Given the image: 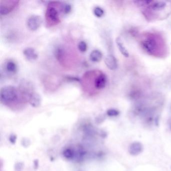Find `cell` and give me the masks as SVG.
<instances>
[{
  "instance_id": "12",
  "label": "cell",
  "mask_w": 171,
  "mask_h": 171,
  "mask_svg": "<svg viewBox=\"0 0 171 171\" xmlns=\"http://www.w3.org/2000/svg\"><path fill=\"white\" fill-rule=\"evenodd\" d=\"M5 68L6 72L9 74H14L17 72V65L15 61L12 60H9L6 62Z\"/></svg>"
},
{
  "instance_id": "17",
  "label": "cell",
  "mask_w": 171,
  "mask_h": 171,
  "mask_svg": "<svg viewBox=\"0 0 171 171\" xmlns=\"http://www.w3.org/2000/svg\"><path fill=\"white\" fill-rule=\"evenodd\" d=\"M78 48L80 52H86L87 50V44L86 43V42H84L83 41H81L80 42H79V43H78Z\"/></svg>"
},
{
  "instance_id": "18",
  "label": "cell",
  "mask_w": 171,
  "mask_h": 171,
  "mask_svg": "<svg viewBox=\"0 0 171 171\" xmlns=\"http://www.w3.org/2000/svg\"><path fill=\"white\" fill-rule=\"evenodd\" d=\"M107 114L110 116H115L119 115V111L115 109H110L107 111Z\"/></svg>"
},
{
  "instance_id": "16",
  "label": "cell",
  "mask_w": 171,
  "mask_h": 171,
  "mask_svg": "<svg viewBox=\"0 0 171 171\" xmlns=\"http://www.w3.org/2000/svg\"><path fill=\"white\" fill-rule=\"evenodd\" d=\"M72 9L71 6L68 4H65L62 6L61 7V11L64 14H68L71 12Z\"/></svg>"
},
{
  "instance_id": "10",
  "label": "cell",
  "mask_w": 171,
  "mask_h": 171,
  "mask_svg": "<svg viewBox=\"0 0 171 171\" xmlns=\"http://www.w3.org/2000/svg\"><path fill=\"white\" fill-rule=\"evenodd\" d=\"M143 145L139 142H134L131 144L129 148V154L133 156L140 154L143 152Z\"/></svg>"
},
{
  "instance_id": "2",
  "label": "cell",
  "mask_w": 171,
  "mask_h": 171,
  "mask_svg": "<svg viewBox=\"0 0 171 171\" xmlns=\"http://www.w3.org/2000/svg\"><path fill=\"white\" fill-rule=\"evenodd\" d=\"M18 91L13 86H6L2 87L0 91V97L2 102L9 103L17 101L18 98Z\"/></svg>"
},
{
  "instance_id": "6",
  "label": "cell",
  "mask_w": 171,
  "mask_h": 171,
  "mask_svg": "<svg viewBox=\"0 0 171 171\" xmlns=\"http://www.w3.org/2000/svg\"><path fill=\"white\" fill-rule=\"evenodd\" d=\"M167 5V2L164 1H151L149 5V9L154 12H161L164 10Z\"/></svg>"
},
{
  "instance_id": "1",
  "label": "cell",
  "mask_w": 171,
  "mask_h": 171,
  "mask_svg": "<svg viewBox=\"0 0 171 171\" xmlns=\"http://www.w3.org/2000/svg\"><path fill=\"white\" fill-rule=\"evenodd\" d=\"M159 45L157 38L151 34L145 36L141 41V46L143 49L151 55H155L157 53Z\"/></svg>"
},
{
  "instance_id": "14",
  "label": "cell",
  "mask_w": 171,
  "mask_h": 171,
  "mask_svg": "<svg viewBox=\"0 0 171 171\" xmlns=\"http://www.w3.org/2000/svg\"><path fill=\"white\" fill-rule=\"evenodd\" d=\"M102 56L103 55L101 51L96 49L91 52L89 55V58L92 62H99L101 60Z\"/></svg>"
},
{
  "instance_id": "8",
  "label": "cell",
  "mask_w": 171,
  "mask_h": 171,
  "mask_svg": "<svg viewBox=\"0 0 171 171\" xmlns=\"http://www.w3.org/2000/svg\"><path fill=\"white\" fill-rule=\"evenodd\" d=\"M23 55L26 58L30 61H34L38 59V55L35 50L31 47L25 49L23 52Z\"/></svg>"
},
{
  "instance_id": "4",
  "label": "cell",
  "mask_w": 171,
  "mask_h": 171,
  "mask_svg": "<svg viewBox=\"0 0 171 171\" xmlns=\"http://www.w3.org/2000/svg\"><path fill=\"white\" fill-rule=\"evenodd\" d=\"M19 3V1H1L0 3L1 15H5L10 13L17 7Z\"/></svg>"
},
{
  "instance_id": "19",
  "label": "cell",
  "mask_w": 171,
  "mask_h": 171,
  "mask_svg": "<svg viewBox=\"0 0 171 171\" xmlns=\"http://www.w3.org/2000/svg\"><path fill=\"white\" fill-rule=\"evenodd\" d=\"M170 127H171V121H170Z\"/></svg>"
},
{
  "instance_id": "11",
  "label": "cell",
  "mask_w": 171,
  "mask_h": 171,
  "mask_svg": "<svg viewBox=\"0 0 171 171\" xmlns=\"http://www.w3.org/2000/svg\"><path fill=\"white\" fill-rule=\"evenodd\" d=\"M29 101L33 107H38L41 103V97L36 92H32L29 97Z\"/></svg>"
},
{
  "instance_id": "13",
  "label": "cell",
  "mask_w": 171,
  "mask_h": 171,
  "mask_svg": "<svg viewBox=\"0 0 171 171\" xmlns=\"http://www.w3.org/2000/svg\"><path fill=\"white\" fill-rule=\"evenodd\" d=\"M116 43L118 48L119 49V51L121 53V54L124 56V57H129V51L126 48V47L124 46V44L123 43V42L121 38L118 37L116 39Z\"/></svg>"
},
{
  "instance_id": "5",
  "label": "cell",
  "mask_w": 171,
  "mask_h": 171,
  "mask_svg": "<svg viewBox=\"0 0 171 171\" xmlns=\"http://www.w3.org/2000/svg\"><path fill=\"white\" fill-rule=\"evenodd\" d=\"M42 17L39 15H32L27 20V27L32 31L37 30L40 27L42 23Z\"/></svg>"
},
{
  "instance_id": "7",
  "label": "cell",
  "mask_w": 171,
  "mask_h": 171,
  "mask_svg": "<svg viewBox=\"0 0 171 171\" xmlns=\"http://www.w3.org/2000/svg\"><path fill=\"white\" fill-rule=\"evenodd\" d=\"M107 82V77L106 74L101 73L94 80V87L96 89H102L106 87Z\"/></svg>"
},
{
  "instance_id": "3",
  "label": "cell",
  "mask_w": 171,
  "mask_h": 171,
  "mask_svg": "<svg viewBox=\"0 0 171 171\" xmlns=\"http://www.w3.org/2000/svg\"><path fill=\"white\" fill-rule=\"evenodd\" d=\"M45 16L48 25L51 26L57 25L60 22L59 12L55 7L51 4L48 6L46 12Z\"/></svg>"
},
{
  "instance_id": "9",
  "label": "cell",
  "mask_w": 171,
  "mask_h": 171,
  "mask_svg": "<svg viewBox=\"0 0 171 171\" xmlns=\"http://www.w3.org/2000/svg\"><path fill=\"white\" fill-rule=\"evenodd\" d=\"M104 62L107 68L111 70H114L118 68V62L116 57L111 54L106 56Z\"/></svg>"
},
{
  "instance_id": "15",
  "label": "cell",
  "mask_w": 171,
  "mask_h": 171,
  "mask_svg": "<svg viewBox=\"0 0 171 171\" xmlns=\"http://www.w3.org/2000/svg\"><path fill=\"white\" fill-rule=\"evenodd\" d=\"M94 15L97 18H101L104 15V10L101 7H96L93 9Z\"/></svg>"
}]
</instances>
